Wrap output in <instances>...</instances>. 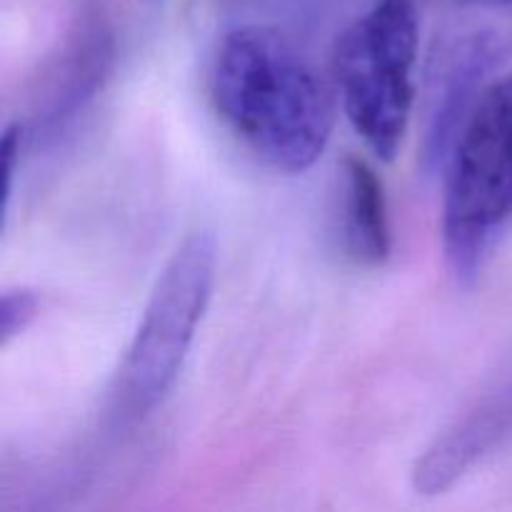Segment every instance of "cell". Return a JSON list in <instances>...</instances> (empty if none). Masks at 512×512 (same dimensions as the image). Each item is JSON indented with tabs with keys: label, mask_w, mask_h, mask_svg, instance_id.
Listing matches in <instances>:
<instances>
[{
	"label": "cell",
	"mask_w": 512,
	"mask_h": 512,
	"mask_svg": "<svg viewBox=\"0 0 512 512\" xmlns=\"http://www.w3.org/2000/svg\"><path fill=\"white\" fill-rule=\"evenodd\" d=\"M512 430V388L493 395L440 433L415 460L410 485L423 498L448 493Z\"/></svg>",
	"instance_id": "6"
},
{
	"label": "cell",
	"mask_w": 512,
	"mask_h": 512,
	"mask_svg": "<svg viewBox=\"0 0 512 512\" xmlns=\"http://www.w3.org/2000/svg\"><path fill=\"white\" fill-rule=\"evenodd\" d=\"M508 50L510 43L498 30H468L443 40L433 53L420 123V165L428 175L445 168L455 138L485 93V80Z\"/></svg>",
	"instance_id": "5"
},
{
	"label": "cell",
	"mask_w": 512,
	"mask_h": 512,
	"mask_svg": "<svg viewBox=\"0 0 512 512\" xmlns=\"http://www.w3.org/2000/svg\"><path fill=\"white\" fill-rule=\"evenodd\" d=\"M218 245L208 230L190 233L160 273L143 320L118 373V408L140 418L158 408L183 370L198 325L208 310Z\"/></svg>",
	"instance_id": "4"
},
{
	"label": "cell",
	"mask_w": 512,
	"mask_h": 512,
	"mask_svg": "<svg viewBox=\"0 0 512 512\" xmlns=\"http://www.w3.org/2000/svg\"><path fill=\"white\" fill-rule=\"evenodd\" d=\"M343 183L345 248L358 265L378 268L393 253L383 180L368 160L360 155H348L343 165Z\"/></svg>",
	"instance_id": "8"
},
{
	"label": "cell",
	"mask_w": 512,
	"mask_h": 512,
	"mask_svg": "<svg viewBox=\"0 0 512 512\" xmlns=\"http://www.w3.org/2000/svg\"><path fill=\"white\" fill-rule=\"evenodd\" d=\"M40 308V295L30 288L5 290L0 298V345L8 348L35 320Z\"/></svg>",
	"instance_id": "9"
},
{
	"label": "cell",
	"mask_w": 512,
	"mask_h": 512,
	"mask_svg": "<svg viewBox=\"0 0 512 512\" xmlns=\"http://www.w3.org/2000/svg\"><path fill=\"white\" fill-rule=\"evenodd\" d=\"M110 60H113L110 30L105 28L103 18L95 15V10L85 13L73 38L68 40V50L55 65L45 110L35 115L30 125L23 123L28 143L38 138L40 130H55L63 125L70 115H75L88 103V98H93L108 75Z\"/></svg>",
	"instance_id": "7"
},
{
	"label": "cell",
	"mask_w": 512,
	"mask_h": 512,
	"mask_svg": "<svg viewBox=\"0 0 512 512\" xmlns=\"http://www.w3.org/2000/svg\"><path fill=\"white\" fill-rule=\"evenodd\" d=\"M418 40L415 0H378L335 45L333 70L345 115L385 163L400 153L413 115Z\"/></svg>",
	"instance_id": "3"
},
{
	"label": "cell",
	"mask_w": 512,
	"mask_h": 512,
	"mask_svg": "<svg viewBox=\"0 0 512 512\" xmlns=\"http://www.w3.org/2000/svg\"><path fill=\"white\" fill-rule=\"evenodd\" d=\"M210 95L223 123L268 168L303 173L325 153L335 125L328 83L268 25H240L218 45Z\"/></svg>",
	"instance_id": "1"
},
{
	"label": "cell",
	"mask_w": 512,
	"mask_h": 512,
	"mask_svg": "<svg viewBox=\"0 0 512 512\" xmlns=\"http://www.w3.org/2000/svg\"><path fill=\"white\" fill-rule=\"evenodd\" d=\"M445 168V265L470 285L512 218V73L480 95Z\"/></svg>",
	"instance_id": "2"
},
{
	"label": "cell",
	"mask_w": 512,
	"mask_h": 512,
	"mask_svg": "<svg viewBox=\"0 0 512 512\" xmlns=\"http://www.w3.org/2000/svg\"><path fill=\"white\" fill-rule=\"evenodd\" d=\"M468 3H475V5H493V8L512 10V0H468Z\"/></svg>",
	"instance_id": "10"
}]
</instances>
